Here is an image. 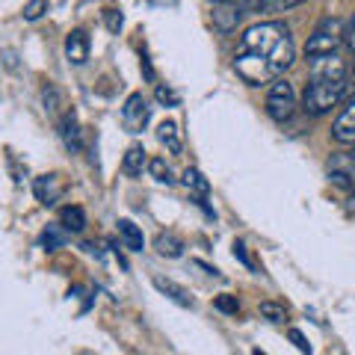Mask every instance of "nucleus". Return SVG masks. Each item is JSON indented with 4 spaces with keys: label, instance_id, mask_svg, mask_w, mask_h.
<instances>
[{
    "label": "nucleus",
    "instance_id": "20",
    "mask_svg": "<svg viewBox=\"0 0 355 355\" xmlns=\"http://www.w3.org/2000/svg\"><path fill=\"white\" fill-rule=\"evenodd\" d=\"M305 0H258V9L261 12H270V15H279V12H291V9L302 6Z\"/></svg>",
    "mask_w": 355,
    "mask_h": 355
},
{
    "label": "nucleus",
    "instance_id": "6",
    "mask_svg": "<svg viewBox=\"0 0 355 355\" xmlns=\"http://www.w3.org/2000/svg\"><path fill=\"white\" fill-rule=\"evenodd\" d=\"M121 119H125V125H128L130 133H139L142 128L148 125L151 107H148L146 98H142V92H133L125 101V107H121Z\"/></svg>",
    "mask_w": 355,
    "mask_h": 355
},
{
    "label": "nucleus",
    "instance_id": "32",
    "mask_svg": "<svg viewBox=\"0 0 355 355\" xmlns=\"http://www.w3.org/2000/svg\"><path fill=\"white\" fill-rule=\"evenodd\" d=\"M349 210H355V193H352V198H349Z\"/></svg>",
    "mask_w": 355,
    "mask_h": 355
},
{
    "label": "nucleus",
    "instance_id": "23",
    "mask_svg": "<svg viewBox=\"0 0 355 355\" xmlns=\"http://www.w3.org/2000/svg\"><path fill=\"white\" fill-rule=\"evenodd\" d=\"M42 98H44V110H48L51 116H57V113H60V107H62V101H60V92H57V89H53V86L48 83V86L42 89Z\"/></svg>",
    "mask_w": 355,
    "mask_h": 355
},
{
    "label": "nucleus",
    "instance_id": "16",
    "mask_svg": "<svg viewBox=\"0 0 355 355\" xmlns=\"http://www.w3.org/2000/svg\"><path fill=\"white\" fill-rule=\"evenodd\" d=\"M154 249H157L160 258H181L184 240L178 234H172V231H163V234H157V240H154Z\"/></svg>",
    "mask_w": 355,
    "mask_h": 355
},
{
    "label": "nucleus",
    "instance_id": "12",
    "mask_svg": "<svg viewBox=\"0 0 355 355\" xmlns=\"http://www.w3.org/2000/svg\"><path fill=\"white\" fill-rule=\"evenodd\" d=\"M57 128H60V139L69 151H80V128H77V119L74 113H65L62 119H57Z\"/></svg>",
    "mask_w": 355,
    "mask_h": 355
},
{
    "label": "nucleus",
    "instance_id": "25",
    "mask_svg": "<svg viewBox=\"0 0 355 355\" xmlns=\"http://www.w3.org/2000/svg\"><path fill=\"white\" fill-rule=\"evenodd\" d=\"M44 12H48V0H30V3L24 6V18H27V21H36V18H42Z\"/></svg>",
    "mask_w": 355,
    "mask_h": 355
},
{
    "label": "nucleus",
    "instance_id": "30",
    "mask_svg": "<svg viewBox=\"0 0 355 355\" xmlns=\"http://www.w3.org/2000/svg\"><path fill=\"white\" fill-rule=\"evenodd\" d=\"M343 44L349 48V53H355V18L349 21V27L343 30Z\"/></svg>",
    "mask_w": 355,
    "mask_h": 355
},
{
    "label": "nucleus",
    "instance_id": "24",
    "mask_svg": "<svg viewBox=\"0 0 355 355\" xmlns=\"http://www.w3.org/2000/svg\"><path fill=\"white\" fill-rule=\"evenodd\" d=\"M62 243H65V234H62V231H60L57 225H51V228H48V231H44V234H42V246L48 249V252L60 249Z\"/></svg>",
    "mask_w": 355,
    "mask_h": 355
},
{
    "label": "nucleus",
    "instance_id": "34",
    "mask_svg": "<svg viewBox=\"0 0 355 355\" xmlns=\"http://www.w3.org/2000/svg\"><path fill=\"white\" fill-rule=\"evenodd\" d=\"M214 3H234V0H214Z\"/></svg>",
    "mask_w": 355,
    "mask_h": 355
},
{
    "label": "nucleus",
    "instance_id": "17",
    "mask_svg": "<svg viewBox=\"0 0 355 355\" xmlns=\"http://www.w3.org/2000/svg\"><path fill=\"white\" fill-rule=\"evenodd\" d=\"M157 139H160V146H166L169 154H181V133H178V125L172 119L157 125Z\"/></svg>",
    "mask_w": 355,
    "mask_h": 355
},
{
    "label": "nucleus",
    "instance_id": "33",
    "mask_svg": "<svg viewBox=\"0 0 355 355\" xmlns=\"http://www.w3.org/2000/svg\"><path fill=\"white\" fill-rule=\"evenodd\" d=\"M349 160H352V163H355V146H352V151H349Z\"/></svg>",
    "mask_w": 355,
    "mask_h": 355
},
{
    "label": "nucleus",
    "instance_id": "9",
    "mask_svg": "<svg viewBox=\"0 0 355 355\" xmlns=\"http://www.w3.org/2000/svg\"><path fill=\"white\" fill-rule=\"evenodd\" d=\"M33 193H36V198H39L44 207H51V205L60 202L62 184H60L57 175H42V178H36V181H33Z\"/></svg>",
    "mask_w": 355,
    "mask_h": 355
},
{
    "label": "nucleus",
    "instance_id": "1",
    "mask_svg": "<svg viewBox=\"0 0 355 355\" xmlns=\"http://www.w3.org/2000/svg\"><path fill=\"white\" fill-rule=\"evenodd\" d=\"M296 48L291 39V30L282 21H263L254 24L240 36L234 53V71L249 86L272 83L293 65Z\"/></svg>",
    "mask_w": 355,
    "mask_h": 355
},
{
    "label": "nucleus",
    "instance_id": "27",
    "mask_svg": "<svg viewBox=\"0 0 355 355\" xmlns=\"http://www.w3.org/2000/svg\"><path fill=\"white\" fill-rule=\"evenodd\" d=\"M287 338H291V340L296 343V349H299V352L311 355V343H308V338H305V335H302V331H299V329H291V331H287Z\"/></svg>",
    "mask_w": 355,
    "mask_h": 355
},
{
    "label": "nucleus",
    "instance_id": "14",
    "mask_svg": "<svg viewBox=\"0 0 355 355\" xmlns=\"http://www.w3.org/2000/svg\"><path fill=\"white\" fill-rule=\"evenodd\" d=\"M154 287H157V291H160L163 296H169L175 305H181V308H193V296L187 293L181 284H175L172 279H160V275H157V279H154Z\"/></svg>",
    "mask_w": 355,
    "mask_h": 355
},
{
    "label": "nucleus",
    "instance_id": "26",
    "mask_svg": "<svg viewBox=\"0 0 355 355\" xmlns=\"http://www.w3.org/2000/svg\"><path fill=\"white\" fill-rule=\"evenodd\" d=\"M219 311H225V314H237L240 311V302H237V296H228V293H222L216 296V302H214Z\"/></svg>",
    "mask_w": 355,
    "mask_h": 355
},
{
    "label": "nucleus",
    "instance_id": "13",
    "mask_svg": "<svg viewBox=\"0 0 355 355\" xmlns=\"http://www.w3.org/2000/svg\"><path fill=\"white\" fill-rule=\"evenodd\" d=\"M142 169H148V154L142 146H130L125 151V160H121V172H125L128 178H139Z\"/></svg>",
    "mask_w": 355,
    "mask_h": 355
},
{
    "label": "nucleus",
    "instance_id": "5",
    "mask_svg": "<svg viewBox=\"0 0 355 355\" xmlns=\"http://www.w3.org/2000/svg\"><path fill=\"white\" fill-rule=\"evenodd\" d=\"M311 62V80H347V62L340 53H326L314 57Z\"/></svg>",
    "mask_w": 355,
    "mask_h": 355
},
{
    "label": "nucleus",
    "instance_id": "4",
    "mask_svg": "<svg viewBox=\"0 0 355 355\" xmlns=\"http://www.w3.org/2000/svg\"><path fill=\"white\" fill-rule=\"evenodd\" d=\"M296 110V89L291 80H284V77H279V80L270 83V92H266V113H270L272 121H287L293 116Z\"/></svg>",
    "mask_w": 355,
    "mask_h": 355
},
{
    "label": "nucleus",
    "instance_id": "31",
    "mask_svg": "<svg viewBox=\"0 0 355 355\" xmlns=\"http://www.w3.org/2000/svg\"><path fill=\"white\" fill-rule=\"evenodd\" d=\"M104 18H107V27L113 30V33H119V27H121V12H116V9H110V12H107Z\"/></svg>",
    "mask_w": 355,
    "mask_h": 355
},
{
    "label": "nucleus",
    "instance_id": "35",
    "mask_svg": "<svg viewBox=\"0 0 355 355\" xmlns=\"http://www.w3.org/2000/svg\"><path fill=\"white\" fill-rule=\"evenodd\" d=\"M252 355H266V352H261V349H254V352H252Z\"/></svg>",
    "mask_w": 355,
    "mask_h": 355
},
{
    "label": "nucleus",
    "instance_id": "2",
    "mask_svg": "<svg viewBox=\"0 0 355 355\" xmlns=\"http://www.w3.org/2000/svg\"><path fill=\"white\" fill-rule=\"evenodd\" d=\"M347 95V80H311L302 95V110L311 116H323L338 107Z\"/></svg>",
    "mask_w": 355,
    "mask_h": 355
},
{
    "label": "nucleus",
    "instance_id": "11",
    "mask_svg": "<svg viewBox=\"0 0 355 355\" xmlns=\"http://www.w3.org/2000/svg\"><path fill=\"white\" fill-rule=\"evenodd\" d=\"M65 57L74 65H83L89 60V36L83 30H71L69 36H65Z\"/></svg>",
    "mask_w": 355,
    "mask_h": 355
},
{
    "label": "nucleus",
    "instance_id": "21",
    "mask_svg": "<svg viewBox=\"0 0 355 355\" xmlns=\"http://www.w3.org/2000/svg\"><path fill=\"white\" fill-rule=\"evenodd\" d=\"M184 184H187V190H193L198 196H207L210 193V181L198 169H187L184 172Z\"/></svg>",
    "mask_w": 355,
    "mask_h": 355
},
{
    "label": "nucleus",
    "instance_id": "15",
    "mask_svg": "<svg viewBox=\"0 0 355 355\" xmlns=\"http://www.w3.org/2000/svg\"><path fill=\"white\" fill-rule=\"evenodd\" d=\"M119 237H121V243H125V249H130V252L146 249V237H142L139 225H133L130 219H119Z\"/></svg>",
    "mask_w": 355,
    "mask_h": 355
},
{
    "label": "nucleus",
    "instance_id": "8",
    "mask_svg": "<svg viewBox=\"0 0 355 355\" xmlns=\"http://www.w3.org/2000/svg\"><path fill=\"white\" fill-rule=\"evenodd\" d=\"M243 15H246V12H243V3H240V0H234V3H214V12H210V18H214V27H216L219 33L237 30V24H240Z\"/></svg>",
    "mask_w": 355,
    "mask_h": 355
},
{
    "label": "nucleus",
    "instance_id": "37",
    "mask_svg": "<svg viewBox=\"0 0 355 355\" xmlns=\"http://www.w3.org/2000/svg\"><path fill=\"white\" fill-rule=\"evenodd\" d=\"M352 80H355V71H352Z\"/></svg>",
    "mask_w": 355,
    "mask_h": 355
},
{
    "label": "nucleus",
    "instance_id": "3",
    "mask_svg": "<svg viewBox=\"0 0 355 355\" xmlns=\"http://www.w3.org/2000/svg\"><path fill=\"white\" fill-rule=\"evenodd\" d=\"M340 42H343V24L338 18H323L305 42V57L314 60V57H326V53H338Z\"/></svg>",
    "mask_w": 355,
    "mask_h": 355
},
{
    "label": "nucleus",
    "instance_id": "10",
    "mask_svg": "<svg viewBox=\"0 0 355 355\" xmlns=\"http://www.w3.org/2000/svg\"><path fill=\"white\" fill-rule=\"evenodd\" d=\"M329 178L338 187H347V190L355 193V163L349 160V154H340V157L329 163Z\"/></svg>",
    "mask_w": 355,
    "mask_h": 355
},
{
    "label": "nucleus",
    "instance_id": "28",
    "mask_svg": "<svg viewBox=\"0 0 355 355\" xmlns=\"http://www.w3.org/2000/svg\"><path fill=\"white\" fill-rule=\"evenodd\" d=\"M234 258H237V261H240L243 266H249V270H254V261L249 258V252H246V246H243L240 240L234 243Z\"/></svg>",
    "mask_w": 355,
    "mask_h": 355
},
{
    "label": "nucleus",
    "instance_id": "29",
    "mask_svg": "<svg viewBox=\"0 0 355 355\" xmlns=\"http://www.w3.org/2000/svg\"><path fill=\"white\" fill-rule=\"evenodd\" d=\"M157 101H160V104H169V107H178V95L172 92V89L157 86Z\"/></svg>",
    "mask_w": 355,
    "mask_h": 355
},
{
    "label": "nucleus",
    "instance_id": "36",
    "mask_svg": "<svg viewBox=\"0 0 355 355\" xmlns=\"http://www.w3.org/2000/svg\"><path fill=\"white\" fill-rule=\"evenodd\" d=\"M151 3H160V0H151Z\"/></svg>",
    "mask_w": 355,
    "mask_h": 355
},
{
    "label": "nucleus",
    "instance_id": "19",
    "mask_svg": "<svg viewBox=\"0 0 355 355\" xmlns=\"http://www.w3.org/2000/svg\"><path fill=\"white\" fill-rule=\"evenodd\" d=\"M148 172H151V178H154L157 184H166V187H169V184L175 181V178H172V166L166 163V157H154V160H148Z\"/></svg>",
    "mask_w": 355,
    "mask_h": 355
},
{
    "label": "nucleus",
    "instance_id": "7",
    "mask_svg": "<svg viewBox=\"0 0 355 355\" xmlns=\"http://www.w3.org/2000/svg\"><path fill=\"white\" fill-rule=\"evenodd\" d=\"M331 139L340 142V146H355V98L335 119V125H331Z\"/></svg>",
    "mask_w": 355,
    "mask_h": 355
},
{
    "label": "nucleus",
    "instance_id": "22",
    "mask_svg": "<svg viewBox=\"0 0 355 355\" xmlns=\"http://www.w3.org/2000/svg\"><path fill=\"white\" fill-rule=\"evenodd\" d=\"M261 317L270 320V323H284V320H287V311H284L282 305H275V302H261Z\"/></svg>",
    "mask_w": 355,
    "mask_h": 355
},
{
    "label": "nucleus",
    "instance_id": "18",
    "mask_svg": "<svg viewBox=\"0 0 355 355\" xmlns=\"http://www.w3.org/2000/svg\"><path fill=\"white\" fill-rule=\"evenodd\" d=\"M60 225L62 231H83L86 228V210L80 205H69V207H62L60 210Z\"/></svg>",
    "mask_w": 355,
    "mask_h": 355
}]
</instances>
